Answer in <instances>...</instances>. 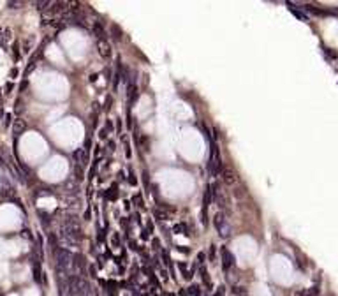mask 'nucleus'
<instances>
[{"instance_id":"obj_1","label":"nucleus","mask_w":338,"mask_h":296,"mask_svg":"<svg viewBox=\"0 0 338 296\" xmlns=\"http://www.w3.org/2000/svg\"><path fill=\"white\" fill-rule=\"evenodd\" d=\"M55 257H57V270L60 275H67L72 268V254L71 250L57 247L55 249Z\"/></svg>"},{"instance_id":"obj_2","label":"nucleus","mask_w":338,"mask_h":296,"mask_svg":"<svg viewBox=\"0 0 338 296\" xmlns=\"http://www.w3.org/2000/svg\"><path fill=\"white\" fill-rule=\"evenodd\" d=\"M224 169L222 164V157H220V152H218L217 145L211 146V155H210V162H208V173L210 176H218Z\"/></svg>"},{"instance_id":"obj_3","label":"nucleus","mask_w":338,"mask_h":296,"mask_svg":"<svg viewBox=\"0 0 338 296\" xmlns=\"http://www.w3.org/2000/svg\"><path fill=\"white\" fill-rule=\"evenodd\" d=\"M213 226H215V229H217V233L220 234L222 238H229V236H231V226H229V222L226 220L224 213L218 211L217 215L213 217Z\"/></svg>"},{"instance_id":"obj_4","label":"nucleus","mask_w":338,"mask_h":296,"mask_svg":"<svg viewBox=\"0 0 338 296\" xmlns=\"http://www.w3.org/2000/svg\"><path fill=\"white\" fill-rule=\"evenodd\" d=\"M72 270L76 271L74 275H79V277L86 275V259L83 257V254H74L72 256Z\"/></svg>"},{"instance_id":"obj_5","label":"nucleus","mask_w":338,"mask_h":296,"mask_svg":"<svg viewBox=\"0 0 338 296\" xmlns=\"http://www.w3.org/2000/svg\"><path fill=\"white\" fill-rule=\"evenodd\" d=\"M97 51H99V57L104 60H109L113 55V49H111V44L107 39H99L97 41Z\"/></svg>"},{"instance_id":"obj_6","label":"nucleus","mask_w":338,"mask_h":296,"mask_svg":"<svg viewBox=\"0 0 338 296\" xmlns=\"http://www.w3.org/2000/svg\"><path fill=\"white\" fill-rule=\"evenodd\" d=\"M234 265H236L234 256L231 254V250H229V249H226V247H224V249H222V270L226 271V273H229V271L234 268Z\"/></svg>"},{"instance_id":"obj_7","label":"nucleus","mask_w":338,"mask_h":296,"mask_svg":"<svg viewBox=\"0 0 338 296\" xmlns=\"http://www.w3.org/2000/svg\"><path fill=\"white\" fill-rule=\"evenodd\" d=\"M222 178L227 185H234L236 184V173L232 167H224L222 169Z\"/></svg>"},{"instance_id":"obj_8","label":"nucleus","mask_w":338,"mask_h":296,"mask_svg":"<svg viewBox=\"0 0 338 296\" xmlns=\"http://www.w3.org/2000/svg\"><path fill=\"white\" fill-rule=\"evenodd\" d=\"M25 129H27V122L23 120V118H16V120H13V132H14V136H19L21 132H25Z\"/></svg>"},{"instance_id":"obj_9","label":"nucleus","mask_w":338,"mask_h":296,"mask_svg":"<svg viewBox=\"0 0 338 296\" xmlns=\"http://www.w3.org/2000/svg\"><path fill=\"white\" fill-rule=\"evenodd\" d=\"M232 294L234 296H248V293H247V289L241 286H234L232 287Z\"/></svg>"},{"instance_id":"obj_10","label":"nucleus","mask_w":338,"mask_h":296,"mask_svg":"<svg viewBox=\"0 0 338 296\" xmlns=\"http://www.w3.org/2000/svg\"><path fill=\"white\" fill-rule=\"evenodd\" d=\"M94 36L97 37V39H104V30H102V27H101L99 23L94 25Z\"/></svg>"},{"instance_id":"obj_11","label":"nucleus","mask_w":338,"mask_h":296,"mask_svg":"<svg viewBox=\"0 0 338 296\" xmlns=\"http://www.w3.org/2000/svg\"><path fill=\"white\" fill-rule=\"evenodd\" d=\"M153 215L159 217V220H166V219H167V213H164V211H160V210H155V211H153Z\"/></svg>"},{"instance_id":"obj_12","label":"nucleus","mask_w":338,"mask_h":296,"mask_svg":"<svg viewBox=\"0 0 338 296\" xmlns=\"http://www.w3.org/2000/svg\"><path fill=\"white\" fill-rule=\"evenodd\" d=\"M217 259V252H215V245H210V261L213 263Z\"/></svg>"},{"instance_id":"obj_13","label":"nucleus","mask_w":338,"mask_h":296,"mask_svg":"<svg viewBox=\"0 0 338 296\" xmlns=\"http://www.w3.org/2000/svg\"><path fill=\"white\" fill-rule=\"evenodd\" d=\"M34 277H35L37 282L41 280V270H39V265H37V263L34 265Z\"/></svg>"},{"instance_id":"obj_14","label":"nucleus","mask_w":338,"mask_h":296,"mask_svg":"<svg viewBox=\"0 0 338 296\" xmlns=\"http://www.w3.org/2000/svg\"><path fill=\"white\" fill-rule=\"evenodd\" d=\"M34 69H35V60H32V62H30V65H28L27 71H25V76H28V74H30V72L34 71Z\"/></svg>"},{"instance_id":"obj_15","label":"nucleus","mask_w":338,"mask_h":296,"mask_svg":"<svg viewBox=\"0 0 338 296\" xmlns=\"http://www.w3.org/2000/svg\"><path fill=\"white\" fill-rule=\"evenodd\" d=\"M111 30H115V34H116V36H115V39H118V41H120V39H122V32H120V28H118V25H113V28H111Z\"/></svg>"},{"instance_id":"obj_16","label":"nucleus","mask_w":338,"mask_h":296,"mask_svg":"<svg viewBox=\"0 0 338 296\" xmlns=\"http://www.w3.org/2000/svg\"><path fill=\"white\" fill-rule=\"evenodd\" d=\"M18 49H19V48H18V42H14V46H13V53H14V58H16V60L19 58V51H18Z\"/></svg>"},{"instance_id":"obj_17","label":"nucleus","mask_w":338,"mask_h":296,"mask_svg":"<svg viewBox=\"0 0 338 296\" xmlns=\"http://www.w3.org/2000/svg\"><path fill=\"white\" fill-rule=\"evenodd\" d=\"M190 294H192V296H199V294H201V291H199V287H196V286H192V287H190Z\"/></svg>"},{"instance_id":"obj_18","label":"nucleus","mask_w":338,"mask_h":296,"mask_svg":"<svg viewBox=\"0 0 338 296\" xmlns=\"http://www.w3.org/2000/svg\"><path fill=\"white\" fill-rule=\"evenodd\" d=\"M7 5H9L11 9H18L19 5H21V2H7Z\"/></svg>"},{"instance_id":"obj_19","label":"nucleus","mask_w":338,"mask_h":296,"mask_svg":"<svg viewBox=\"0 0 338 296\" xmlns=\"http://www.w3.org/2000/svg\"><path fill=\"white\" fill-rule=\"evenodd\" d=\"M30 48H32V41H25V51H30Z\"/></svg>"},{"instance_id":"obj_20","label":"nucleus","mask_w":338,"mask_h":296,"mask_svg":"<svg viewBox=\"0 0 338 296\" xmlns=\"http://www.w3.org/2000/svg\"><path fill=\"white\" fill-rule=\"evenodd\" d=\"M197 259H199V265H201V266L204 265V254H203V252H201L199 256H197Z\"/></svg>"},{"instance_id":"obj_21","label":"nucleus","mask_w":338,"mask_h":296,"mask_svg":"<svg viewBox=\"0 0 338 296\" xmlns=\"http://www.w3.org/2000/svg\"><path fill=\"white\" fill-rule=\"evenodd\" d=\"M11 90H13V83H7L5 85V94H11Z\"/></svg>"},{"instance_id":"obj_22","label":"nucleus","mask_w":338,"mask_h":296,"mask_svg":"<svg viewBox=\"0 0 338 296\" xmlns=\"http://www.w3.org/2000/svg\"><path fill=\"white\" fill-rule=\"evenodd\" d=\"M18 76V69H11V78H16Z\"/></svg>"},{"instance_id":"obj_23","label":"nucleus","mask_w":338,"mask_h":296,"mask_svg":"<svg viewBox=\"0 0 338 296\" xmlns=\"http://www.w3.org/2000/svg\"><path fill=\"white\" fill-rule=\"evenodd\" d=\"M21 233H23V236H25V238H32L30 231H27V229H25V231H21Z\"/></svg>"},{"instance_id":"obj_24","label":"nucleus","mask_w":338,"mask_h":296,"mask_svg":"<svg viewBox=\"0 0 338 296\" xmlns=\"http://www.w3.org/2000/svg\"><path fill=\"white\" fill-rule=\"evenodd\" d=\"M5 125H9L11 123V115H5V122H4Z\"/></svg>"},{"instance_id":"obj_25","label":"nucleus","mask_w":338,"mask_h":296,"mask_svg":"<svg viewBox=\"0 0 338 296\" xmlns=\"http://www.w3.org/2000/svg\"><path fill=\"white\" fill-rule=\"evenodd\" d=\"M213 296H222V291H218V293H215Z\"/></svg>"},{"instance_id":"obj_26","label":"nucleus","mask_w":338,"mask_h":296,"mask_svg":"<svg viewBox=\"0 0 338 296\" xmlns=\"http://www.w3.org/2000/svg\"><path fill=\"white\" fill-rule=\"evenodd\" d=\"M2 32H4V30H2V27H0V37H2Z\"/></svg>"}]
</instances>
